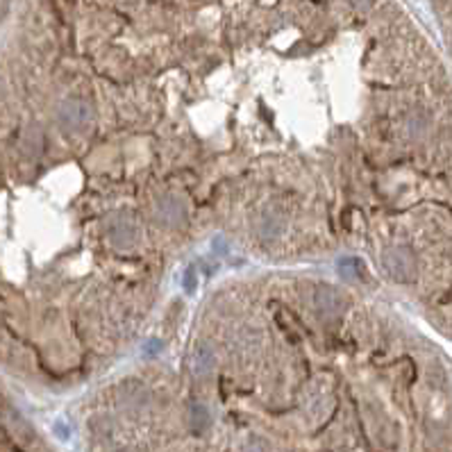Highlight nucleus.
I'll return each instance as SVG.
<instances>
[{
	"instance_id": "nucleus-1",
	"label": "nucleus",
	"mask_w": 452,
	"mask_h": 452,
	"mask_svg": "<svg viewBox=\"0 0 452 452\" xmlns=\"http://www.w3.org/2000/svg\"><path fill=\"white\" fill-rule=\"evenodd\" d=\"M382 266L395 282H413L416 280L418 266L413 252L407 248H389L382 255Z\"/></svg>"
},
{
	"instance_id": "nucleus-2",
	"label": "nucleus",
	"mask_w": 452,
	"mask_h": 452,
	"mask_svg": "<svg viewBox=\"0 0 452 452\" xmlns=\"http://www.w3.org/2000/svg\"><path fill=\"white\" fill-rule=\"evenodd\" d=\"M57 119L66 132H84L94 123V110L84 101H66L59 105Z\"/></svg>"
},
{
	"instance_id": "nucleus-3",
	"label": "nucleus",
	"mask_w": 452,
	"mask_h": 452,
	"mask_svg": "<svg viewBox=\"0 0 452 452\" xmlns=\"http://www.w3.org/2000/svg\"><path fill=\"white\" fill-rule=\"evenodd\" d=\"M316 307L323 316H339L341 309L346 307L343 298L336 289H320L316 294Z\"/></svg>"
},
{
	"instance_id": "nucleus-4",
	"label": "nucleus",
	"mask_w": 452,
	"mask_h": 452,
	"mask_svg": "<svg viewBox=\"0 0 452 452\" xmlns=\"http://www.w3.org/2000/svg\"><path fill=\"white\" fill-rule=\"evenodd\" d=\"M336 271H339L341 278L352 282H364L369 278V268L359 257H341L339 264H336Z\"/></svg>"
},
{
	"instance_id": "nucleus-5",
	"label": "nucleus",
	"mask_w": 452,
	"mask_h": 452,
	"mask_svg": "<svg viewBox=\"0 0 452 452\" xmlns=\"http://www.w3.org/2000/svg\"><path fill=\"white\" fill-rule=\"evenodd\" d=\"M191 366H194L196 375H209L216 366V355L209 346H198L194 352V359H191Z\"/></svg>"
},
{
	"instance_id": "nucleus-6",
	"label": "nucleus",
	"mask_w": 452,
	"mask_h": 452,
	"mask_svg": "<svg viewBox=\"0 0 452 452\" xmlns=\"http://www.w3.org/2000/svg\"><path fill=\"white\" fill-rule=\"evenodd\" d=\"M189 418H191L194 432L201 434L203 430H207V425H209V409H207L203 402H194L189 407Z\"/></svg>"
},
{
	"instance_id": "nucleus-7",
	"label": "nucleus",
	"mask_w": 452,
	"mask_h": 452,
	"mask_svg": "<svg viewBox=\"0 0 452 452\" xmlns=\"http://www.w3.org/2000/svg\"><path fill=\"white\" fill-rule=\"evenodd\" d=\"M112 239L116 246H130L134 239V229L130 223H116L112 227Z\"/></svg>"
},
{
	"instance_id": "nucleus-8",
	"label": "nucleus",
	"mask_w": 452,
	"mask_h": 452,
	"mask_svg": "<svg viewBox=\"0 0 452 452\" xmlns=\"http://www.w3.org/2000/svg\"><path fill=\"white\" fill-rule=\"evenodd\" d=\"M162 218H168L166 223H175V220H180L182 218V207L178 205V203H162Z\"/></svg>"
},
{
	"instance_id": "nucleus-9",
	"label": "nucleus",
	"mask_w": 452,
	"mask_h": 452,
	"mask_svg": "<svg viewBox=\"0 0 452 452\" xmlns=\"http://www.w3.org/2000/svg\"><path fill=\"white\" fill-rule=\"evenodd\" d=\"M185 289L189 291V294H194V291H196V275H194V268H187V273H185Z\"/></svg>"
},
{
	"instance_id": "nucleus-10",
	"label": "nucleus",
	"mask_w": 452,
	"mask_h": 452,
	"mask_svg": "<svg viewBox=\"0 0 452 452\" xmlns=\"http://www.w3.org/2000/svg\"><path fill=\"white\" fill-rule=\"evenodd\" d=\"M143 352H145V355H159V352H162V341H157V339L148 341V343H145Z\"/></svg>"
},
{
	"instance_id": "nucleus-11",
	"label": "nucleus",
	"mask_w": 452,
	"mask_h": 452,
	"mask_svg": "<svg viewBox=\"0 0 452 452\" xmlns=\"http://www.w3.org/2000/svg\"><path fill=\"white\" fill-rule=\"evenodd\" d=\"M214 250H223V252H225V250H227V246H225V241H218V239H216V241H214Z\"/></svg>"
}]
</instances>
